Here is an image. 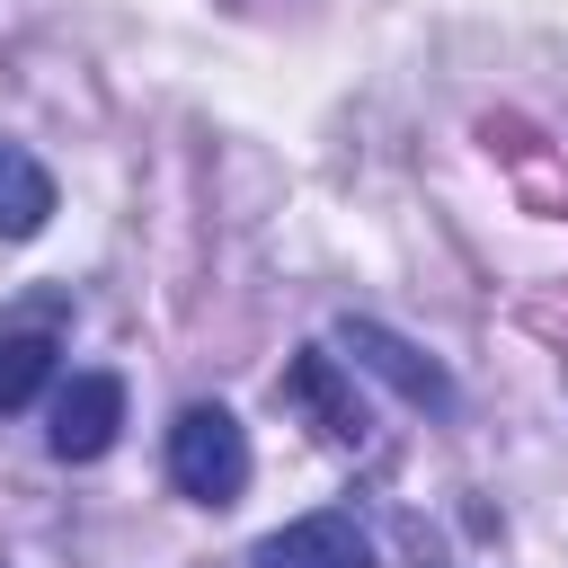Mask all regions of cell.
<instances>
[{
	"label": "cell",
	"instance_id": "obj_1",
	"mask_svg": "<svg viewBox=\"0 0 568 568\" xmlns=\"http://www.w3.org/2000/svg\"><path fill=\"white\" fill-rule=\"evenodd\" d=\"M169 479H178V497H195V506H231V497L248 488V426H240L222 399L178 408V426H169Z\"/></svg>",
	"mask_w": 568,
	"mask_h": 568
},
{
	"label": "cell",
	"instance_id": "obj_4",
	"mask_svg": "<svg viewBox=\"0 0 568 568\" xmlns=\"http://www.w3.org/2000/svg\"><path fill=\"white\" fill-rule=\"evenodd\" d=\"M248 568H373V550H364V532L346 515H302V524L266 532L248 550Z\"/></svg>",
	"mask_w": 568,
	"mask_h": 568
},
{
	"label": "cell",
	"instance_id": "obj_7",
	"mask_svg": "<svg viewBox=\"0 0 568 568\" xmlns=\"http://www.w3.org/2000/svg\"><path fill=\"white\" fill-rule=\"evenodd\" d=\"M44 382H53V337L44 328H0V417L27 408Z\"/></svg>",
	"mask_w": 568,
	"mask_h": 568
},
{
	"label": "cell",
	"instance_id": "obj_5",
	"mask_svg": "<svg viewBox=\"0 0 568 568\" xmlns=\"http://www.w3.org/2000/svg\"><path fill=\"white\" fill-rule=\"evenodd\" d=\"M284 390L320 417V435H328V444H364V408H355V390L337 382V355L302 346V355H293V373H284Z\"/></svg>",
	"mask_w": 568,
	"mask_h": 568
},
{
	"label": "cell",
	"instance_id": "obj_2",
	"mask_svg": "<svg viewBox=\"0 0 568 568\" xmlns=\"http://www.w3.org/2000/svg\"><path fill=\"white\" fill-rule=\"evenodd\" d=\"M337 346H346L373 382H390L408 408H453V373H444L426 346H408L399 328H382V320H337Z\"/></svg>",
	"mask_w": 568,
	"mask_h": 568
},
{
	"label": "cell",
	"instance_id": "obj_3",
	"mask_svg": "<svg viewBox=\"0 0 568 568\" xmlns=\"http://www.w3.org/2000/svg\"><path fill=\"white\" fill-rule=\"evenodd\" d=\"M124 426V382L115 373H71V390L53 399V462H98Z\"/></svg>",
	"mask_w": 568,
	"mask_h": 568
},
{
	"label": "cell",
	"instance_id": "obj_6",
	"mask_svg": "<svg viewBox=\"0 0 568 568\" xmlns=\"http://www.w3.org/2000/svg\"><path fill=\"white\" fill-rule=\"evenodd\" d=\"M44 222H53V178H44V160L18 151V142H0V240H36Z\"/></svg>",
	"mask_w": 568,
	"mask_h": 568
}]
</instances>
